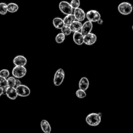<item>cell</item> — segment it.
I'll return each mask as SVG.
<instances>
[{
    "instance_id": "obj_1",
    "label": "cell",
    "mask_w": 133,
    "mask_h": 133,
    "mask_svg": "<svg viewBox=\"0 0 133 133\" xmlns=\"http://www.w3.org/2000/svg\"><path fill=\"white\" fill-rule=\"evenodd\" d=\"M86 122L91 126H98L101 122V116L96 113L89 114L86 117Z\"/></svg>"
},
{
    "instance_id": "obj_2",
    "label": "cell",
    "mask_w": 133,
    "mask_h": 133,
    "mask_svg": "<svg viewBox=\"0 0 133 133\" xmlns=\"http://www.w3.org/2000/svg\"><path fill=\"white\" fill-rule=\"evenodd\" d=\"M119 12L123 15H128L130 14L132 11L133 7L131 4L127 2H123L121 3L117 7Z\"/></svg>"
},
{
    "instance_id": "obj_3",
    "label": "cell",
    "mask_w": 133,
    "mask_h": 133,
    "mask_svg": "<svg viewBox=\"0 0 133 133\" xmlns=\"http://www.w3.org/2000/svg\"><path fill=\"white\" fill-rule=\"evenodd\" d=\"M65 77L64 71L62 68L58 69L55 72L54 76V84L56 86H60L63 82Z\"/></svg>"
},
{
    "instance_id": "obj_4",
    "label": "cell",
    "mask_w": 133,
    "mask_h": 133,
    "mask_svg": "<svg viewBox=\"0 0 133 133\" xmlns=\"http://www.w3.org/2000/svg\"><path fill=\"white\" fill-rule=\"evenodd\" d=\"M25 66H15L12 70V74L16 78L19 79L24 77L26 73Z\"/></svg>"
},
{
    "instance_id": "obj_5",
    "label": "cell",
    "mask_w": 133,
    "mask_h": 133,
    "mask_svg": "<svg viewBox=\"0 0 133 133\" xmlns=\"http://www.w3.org/2000/svg\"><path fill=\"white\" fill-rule=\"evenodd\" d=\"M59 8L64 15H68L73 14V8H72L70 4L66 1H61L59 4Z\"/></svg>"
},
{
    "instance_id": "obj_6",
    "label": "cell",
    "mask_w": 133,
    "mask_h": 133,
    "mask_svg": "<svg viewBox=\"0 0 133 133\" xmlns=\"http://www.w3.org/2000/svg\"><path fill=\"white\" fill-rule=\"evenodd\" d=\"M86 17L88 21L91 22H97L101 18V15L99 11L96 10H90L86 14Z\"/></svg>"
},
{
    "instance_id": "obj_7",
    "label": "cell",
    "mask_w": 133,
    "mask_h": 133,
    "mask_svg": "<svg viewBox=\"0 0 133 133\" xmlns=\"http://www.w3.org/2000/svg\"><path fill=\"white\" fill-rule=\"evenodd\" d=\"M18 95L20 97H25L30 95L31 93L30 89L26 85L21 84L16 87Z\"/></svg>"
},
{
    "instance_id": "obj_8",
    "label": "cell",
    "mask_w": 133,
    "mask_h": 133,
    "mask_svg": "<svg viewBox=\"0 0 133 133\" xmlns=\"http://www.w3.org/2000/svg\"><path fill=\"white\" fill-rule=\"evenodd\" d=\"M97 36L95 34L90 33L84 36V44L87 45H92L97 41Z\"/></svg>"
},
{
    "instance_id": "obj_9",
    "label": "cell",
    "mask_w": 133,
    "mask_h": 133,
    "mask_svg": "<svg viewBox=\"0 0 133 133\" xmlns=\"http://www.w3.org/2000/svg\"><path fill=\"white\" fill-rule=\"evenodd\" d=\"M93 28V24L92 22L89 21H86L85 22L82 26L81 30V33L84 36L85 35H87L90 33H91Z\"/></svg>"
},
{
    "instance_id": "obj_10",
    "label": "cell",
    "mask_w": 133,
    "mask_h": 133,
    "mask_svg": "<svg viewBox=\"0 0 133 133\" xmlns=\"http://www.w3.org/2000/svg\"><path fill=\"white\" fill-rule=\"evenodd\" d=\"M12 61L15 66H25L27 63V59L23 55L16 56Z\"/></svg>"
},
{
    "instance_id": "obj_11",
    "label": "cell",
    "mask_w": 133,
    "mask_h": 133,
    "mask_svg": "<svg viewBox=\"0 0 133 133\" xmlns=\"http://www.w3.org/2000/svg\"><path fill=\"white\" fill-rule=\"evenodd\" d=\"M74 17L75 18V19L77 21L82 22L85 19L86 17V14L84 10L81 8H78L74 10Z\"/></svg>"
},
{
    "instance_id": "obj_12",
    "label": "cell",
    "mask_w": 133,
    "mask_h": 133,
    "mask_svg": "<svg viewBox=\"0 0 133 133\" xmlns=\"http://www.w3.org/2000/svg\"><path fill=\"white\" fill-rule=\"evenodd\" d=\"M5 95L8 98L11 100L16 99L18 96L16 88L11 87H8L6 89Z\"/></svg>"
},
{
    "instance_id": "obj_13",
    "label": "cell",
    "mask_w": 133,
    "mask_h": 133,
    "mask_svg": "<svg viewBox=\"0 0 133 133\" xmlns=\"http://www.w3.org/2000/svg\"><path fill=\"white\" fill-rule=\"evenodd\" d=\"M74 42L77 45H82L84 44V35L81 32H74L73 35Z\"/></svg>"
},
{
    "instance_id": "obj_14",
    "label": "cell",
    "mask_w": 133,
    "mask_h": 133,
    "mask_svg": "<svg viewBox=\"0 0 133 133\" xmlns=\"http://www.w3.org/2000/svg\"><path fill=\"white\" fill-rule=\"evenodd\" d=\"M89 82L88 79L86 77H82L78 83L79 89H82L83 90H86L89 87Z\"/></svg>"
},
{
    "instance_id": "obj_15",
    "label": "cell",
    "mask_w": 133,
    "mask_h": 133,
    "mask_svg": "<svg viewBox=\"0 0 133 133\" xmlns=\"http://www.w3.org/2000/svg\"><path fill=\"white\" fill-rule=\"evenodd\" d=\"M41 127L44 133H50L51 130L49 123L46 119H42L41 122Z\"/></svg>"
},
{
    "instance_id": "obj_16",
    "label": "cell",
    "mask_w": 133,
    "mask_h": 133,
    "mask_svg": "<svg viewBox=\"0 0 133 133\" xmlns=\"http://www.w3.org/2000/svg\"><path fill=\"white\" fill-rule=\"evenodd\" d=\"M52 24L57 29H61L64 25L63 20L60 17H55L52 20Z\"/></svg>"
},
{
    "instance_id": "obj_17",
    "label": "cell",
    "mask_w": 133,
    "mask_h": 133,
    "mask_svg": "<svg viewBox=\"0 0 133 133\" xmlns=\"http://www.w3.org/2000/svg\"><path fill=\"white\" fill-rule=\"evenodd\" d=\"M82 23L80 21L75 20L74 22H73L71 25L69 26L72 32H79L81 31L82 26Z\"/></svg>"
},
{
    "instance_id": "obj_18",
    "label": "cell",
    "mask_w": 133,
    "mask_h": 133,
    "mask_svg": "<svg viewBox=\"0 0 133 133\" xmlns=\"http://www.w3.org/2000/svg\"><path fill=\"white\" fill-rule=\"evenodd\" d=\"M63 20L64 25L70 26L71 24L75 21V18L73 14H71V15H66V16L64 17Z\"/></svg>"
},
{
    "instance_id": "obj_19",
    "label": "cell",
    "mask_w": 133,
    "mask_h": 133,
    "mask_svg": "<svg viewBox=\"0 0 133 133\" xmlns=\"http://www.w3.org/2000/svg\"><path fill=\"white\" fill-rule=\"evenodd\" d=\"M19 9L18 5L14 3H10L7 4V10L8 12L14 13L17 11Z\"/></svg>"
},
{
    "instance_id": "obj_20",
    "label": "cell",
    "mask_w": 133,
    "mask_h": 133,
    "mask_svg": "<svg viewBox=\"0 0 133 133\" xmlns=\"http://www.w3.org/2000/svg\"><path fill=\"white\" fill-rule=\"evenodd\" d=\"M0 87L4 90V94H5L6 89L8 87L7 78L0 76Z\"/></svg>"
},
{
    "instance_id": "obj_21",
    "label": "cell",
    "mask_w": 133,
    "mask_h": 133,
    "mask_svg": "<svg viewBox=\"0 0 133 133\" xmlns=\"http://www.w3.org/2000/svg\"><path fill=\"white\" fill-rule=\"evenodd\" d=\"M7 12V4L4 2L0 3V14L2 15H5Z\"/></svg>"
},
{
    "instance_id": "obj_22",
    "label": "cell",
    "mask_w": 133,
    "mask_h": 133,
    "mask_svg": "<svg viewBox=\"0 0 133 133\" xmlns=\"http://www.w3.org/2000/svg\"><path fill=\"white\" fill-rule=\"evenodd\" d=\"M65 38V36L62 33H58L55 37V41L56 43L58 44L62 43L64 42Z\"/></svg>"
},
{
    "instance_id": "obj_23",
    "label": "cell",
    "mask_w": 133,
    "mask_h": 133,
    "mask_svg": "<svg viewBox=\"0 0 133 133\" xmlns=\"http://www.w3.org/2000/svg\"><path fill=\"white\" fill-rule=\"evenodd\" d=\"M7 85H8V87H15L16 78L15 77H14V76L8 77L7 78Z\"/></svg>"
},
{
    "instance_id": "obj_24",
    "label": "cell",
    "mask_w": 133,
    "mask_h": 133,
    "mask_svg": "<svg viewBox=\"0 0 133 133\" xmlns=\"http://www.w3.org/2000/svg\"><path fill=\"white\" fill-rule=\"evenodd\" d=\"M61 33H62L65 36H68L70 35L72 32V31L70 26L66 25H64L63 26V27L61 29Z\"/></svg>"
},
{
    "instance_id": "obj_25",
    "label": "cell",
    "mask_w": 133,
    "mask_h": 133,
    "mask_svg": "<svg viewBox=\"0 0 133 133\" xmlns=\"http://www.w3.org/2000/svg\"><path fill=\"white\" fill-rule=\"evenodd\" d=\"M76 96L79 98H84L86 96V93L85 90L78 89L76 91Z\"/></svg>"
},
{
    "instance_id": "obj_26",
    "label": "cell",
    "mask_w": 133,
    "mask_h": 133,
    "mask_svg": "<svg viewBox=\"0 0 133 133\" xmlns=\"http://www.w3.org/2000/svg\"><path fill=\"white\" fill-rule=\"evenodd\" d=\"M70 5L72 7V8L74 9H75L76 8H79L80 6V1L79 0H71L70 2Z\"/></svg>"
},
{
    "instance_id": "obj_27",
    "label": "cell",
    "mask_w": 133,
    "mask_h": 133,
    "mask_svg": "<svg viewBox=\"0 0 133 133\" xmlns=\"http://www.w3.org/2000/svg\"><path fill=\"white\" fill-rule=\"evenodd\" d=\"M10 74V72L7 69H2L0 71V76L7 78Z\"/></svg>"
},
{
    "instance_id": "obj_28",
    "label": "cell",
    "mask_w": 133,
    "mask_h": 133,
    "mask_svg": "<svg viewBox=\"0 0 133 133\" xmlns=\"http://www.w3.org/2000/svg\"><path fill=\"white\" fill-rule=\"evenodd\" d=\"M21 81L19 79H16V86H15V88L20 85H21Z\"/></svg>"
},
{
    "instance_id": "obj_29",
    "label": "cell",
    "mask_w": 133,
    "mask_h": 133,
    "mask_svg": "<svg viewBox=\"0 0 133 133\" xmlns=\"http://www.w3.org/2000/svg\"><path fill=\"white\" fill-rule=\"evenodd\" d=\"M103 20L101 19V18H100L98 21H97V23L98 24H103Z\"/></svg>"
},
{
    "instance_id": "obj_30",
    "label": "cell",
    "mask_w": 133,
    "mask_h": 133,
    "mask_svg": "<svg viewBox=\"0 0 133 133\" xmlns=\"http://www.w3.org/2000/svg\"><path fill=\"white\" fill-rule=\"evenodd\" d=\"M4 94V90L3 88H1L0 87V97L3 95Z\"/></svg>"
},
{
    "instance_id": "obj_31",
    "label": "cell",
    "mask_w": 133,
    "mask_h": 133,
    "mask_svg": "<svg viewBox=\"0 0 133 133\" xmlns=\"http://www.w3.org/2000/svg\"><path fill=\"white\" fill-rule=\"evenodd\" d=\"M132 31H133V25H132Z\"/></svg>"
}]
</instances>
